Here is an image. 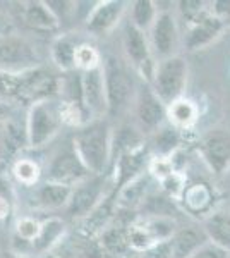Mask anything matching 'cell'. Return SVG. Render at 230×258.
<instances>
[{"label":"cell","instance_id":"obj_1","mask_svg":"<svg viewBox=\"0 0 230 258\" xmlns=\"http://www.w3.org/2000/svg\"><path fill=\"white\" fill-rule=\"evenodd\" d=\"M112 138L114 133L103 119L91 120L74 133L72 147L76 148L91 176L105 174L108 164L112 162Z\"/></svg>","mask_w":230,"mask_h":258},{"label":"cell","instance_id":"obj_2","mask_svg":"<svg viewBox=\"0 0 230 258\" xmlns=\"http://www.w3.org/2000/svg\"><path fill=\"white\" fill-rule=\"evenodd\" d=\"M187 76H189V66L182 55H174L169 59L158 60L151 88L158 95V98L169 107L175 100L182 98V93L187 85Z\"/></svg>","mask_w":230,"mask_h":258},{"label":"cell","instance_id":"obj_3","mask_svg":"<svg viewBox=\"0 0 230 258\" xmlns=\"http://www.w3.org/2000/svg\"><path fill=\"white\" fill-rule=\"evenodd\" d=\"M103 74H105V90H107V103L108 115L115 117L124 112L136 98V86L132 78L125 68L115 57H107L103 62Z\"/></svg>","mask_w":230,"mask_h":258},{"label":"cell","instance_id":"obj_4","mask_svg":"<svg viewBox=\"0 0 230 258\" xmlns=\"http://www.w3.org/2000/svg\"><path fill=\"white\" fill-rule=\"evenodd\" d=\"M64 126L58 112V102L45 100V102L33 103L28 109L26 115V133L28 147L40 148L47 145L53 136Z\"/></svg>","mask_w":230,"mask_h":258},{"label":"cell","instance_id":"obj_5","mask_svg":"<svg viewBox=\"0 0 230 258\" xmlns=\"http://www.w3.org/2000/svg\"><path fill=\"white\" fill-rule=\"evenodd\" d=\"M149 45H151L153 57L158 60L169 59V57L179 55V43H181V35H179L177 16L170 9H158V16L155 19L151 30L148 31Z\"/></svg>","mask_w":230,"mask_h":258},{"label":"cell","instance_id":"obj_6","mask_svg":"<svg viewBox=\"0 0 230 258\" xmlns=\"http://www.w3.org/2000/svg\"><path fill=\"white\" fill-rule=\"evenodd\" d=\"M134 114L137 129L143 135H155L158 129L163 127L167 120V105L158 98L151 85L143 83L137 88L134 98Z\"/></svg>","mask_w":230,"mask_h":258},{"label":"cell","instance_id":"obj_7","mask_svg":"<svg viewBox=\"0 0 230 258\" xmlns=\"http://www.w3.org/2000/svg\"><path fill=\"white\" fill-rule=\"evenodd\" d=\"M35 68H40V59L28 40L11 35L0 38V71L24 73Z\"/></svg>","mask_w":230,"mask_h":258},{"label":"cell","instance_id":"obj_8","mask_svg":"<svg viewBox=\"0 0 230 258\" xmlns=\"http://www.w3.org/2000/svg\"><path fill=\"white\" fill-rule=\"evenodd\" d=\"M88 177H91L90 170L83 164L81 157L78 155L76 148L72 145L60 150L50 162L47 170V181L65 184L70 186V188H76Z\"/></svg>","mask_w":230,"mask_h":258},{"label":"cell","instance_id":"obj_9","mask_svg":"<svg viewBox=\"0 0 230 258\" xmlns=\"http://www.w3.org/2000/svg\"><path fill=\"white\" fill-rule=\"evenodd\" d=\"M199 153L215 176L230 170V129L213 127L199 141Z\"/></svg>","mask_w":230,"mask_h":258},{"label":"cell","instance_id":"obj_10","mask_svg":"<svg viewBox=\"0 0 230 258\" xmlns=\"http://www.w3.org/2000/svg\"><path fill=\"white\" fill-rule=\"evenodd\" d=\"M107 197L105 181L102 176H91L78 184L69 200L67 212L72 219H85L93 212L98 203Z\"/></svg>","mask_w":230,"mask_h":258},{"label":"cell","instance_id":"obj_11","mask_svg":"<svg viewBox=\"0 0 230 258\" xmlns=\"http://www.w3.org/2000/svg\"><path fill=\"white\" fill-rule=\"evenodd\" d=\"M83 76V100H85V109L91 120L103 119L108 114L107 103V90H105V74L103 66L93 71L81 73Z\"/></svg>","mask_w":230,"mask_h":258},{"label":"cell","instance_id":"obj_12","mask_svg":"<svg viewBox=\"0 0 230 258\" xmlns=\"http://www.w3.org/2000/svg\"><path fill=\"white\" fill-rule=\"evenodd\" d=\"M129 4L122 0H105L96 2L91 14L86 19V30L96 36H103L110 33L122 19Z\"/></svg>","mask_w":230,"mask_h":258},{"label":"cell","instance_id":"obj_13","mask_svg":"<svg viewBox=\"0 0 230 258\" xmlns=\"http://www.w3.org/2000/svg\"><path fill=\"white\" fill-rule=\"evenodd\" d=\"M225 23H227V21L221 19L220 16H216L215 12L211 11L206 18L191 24V26L187 28L186 36H184L186 50L194 52V50H201L204 47H208V45H211L213 41L221 35V31L225 30Z\"/></svg>","mask_w":230,"mask_h":258},{"label":"cell","instance_id":"obj_14","mask_svg":"<svg viewBox=\"0 0 230 258\" xmlns=\"http://www.w3.org/2000/svg\"><path fill=\"white\" fill-rule=\"evenodd\" d=\"M146 155H148V148L143 147L134 152H129L120 155L119 159L114 162V193L117 195L120 189L124 188L127 182H131L132 179H136L137 176L144 172V165H146ZM148 167V165H146Z\"/></svg>","mask_w":230,"mask_h":258},{"label":"cell","instance_id":"obj_15","mask_svg":"<svg viewBox=\"0 0 230 258\" xmlns=\"http://www.w3.org/2000/svg\"><path fill=\"white\" fill-rule=\"evenodd\" d=\"M153 184H158V181L146 170L141 176L132 179L131 182H127V184L117 193V207H119V209H127V210L136 209V207H143L146 200L153 195V189H151Z\"/></svg>","mask_w":230,"mask_h":258},{"label":"cell","instance_id":"obj_16","mask_svg":"<svg viewBox=\"0 0 230 258\" xmlns=\"http://www.w3.org/2000/svg\"><path fill=\"white\" fill-rule=\"evenodd\" d=\"M172 243L174 258H189L203 248L206 243H210L203 226H184L175 231V234L170 238Z\"/></svg>","mask_w":230,"mask_h":258},{"label":"cell","instance_id":"obj_17","mask_svg":"<svg viewBox=\"0 0 230 258\" xmlns=\"http://www.w3.org/2000/svg\"><path fill=\"white\" fill-rule=\"evenodd\" d=\"M72 191L74 188H70V186L45 181L43 184H38L35 188L33 205L36 209H43V210H55L60 209V207H67L69 200L72 197Z\"/></svg>","mask_w":230,"mask_h":258},{"label":"cell","instance_id":"obj_18","mask_svg":"<svg viewBox=\"0 0 230 258\" xmlns=\"http://www.w3.org/2000/svg\"><path fill=\"white\" fill-rule=\"evenodd\" d=\"M23 21L31 30L43 33L55 31L60 26L57 16L47 6V2H41V0H31V2L23 4Z\"/></svg>","mask_w":230,"mask_h":258},{"label":"cell","instance_id":"obj_19","mask_svg":"<svg viewBox=\"0 0 230 258\" xmlns=\"http://www.w3.org/2000/svg\"><path fill=\"white\" fill-rule=\"evenodd\" d=\"M203 229L210 243L230 253V212L213 210L203 219Z\"/></svg>","mask_w":230,"mask_h":258},{"label":"cell","instance_id":"obj_20","mask_svg":"<svg viewBox=\"0 0 230 258\" xmlns=\"http://www.w3.org/2000/svg\"><path fill=\"white\" fill-rule=\"evenodd\" d=\"M115 209H119V207H117V195L115 193L107 195V197L98 203V207H96L88 217L83 219V231H85L86 234H96V232L102 234L108 227L110 219L114 217Z\"/></svg>","mask_w":230,"mask_h":258},{"label":"cell","instance_id":"obj_21","mask_svg":"<svg viewBox=\"0 0 230 258\" xmlns=\"http://www.w3.org/2000/svg\"><path fill=\"white\" fill-rule=\"evenodd\" d=\"M78 47H79V43L76 41V38H72L70 35L57 36V38L53 40L52 47H50L52 62L58 69L64 71V73H72V71H76Z\"/></svg>","mask_w":230,"mask_h":258},{"label":"cell","instance_id":"obj_22","mask_svg":"<svg viewBox=\"0 0 230 258\" xmlns=\"http://www.w3.org/2000/svg\"><path fill=\"white\" fill-rule=\"evenodd\" d=\"M181 200L184 209L191 214H210L213 205V191L204 182H194V184L187 186Z\"/></svg>","mask_w":230,"mask_h":258},{"label":"cell","instance_id":"obj_23","mask_svg":"<svg viewBox=\"0 0 230 258\" xmlns=\"http://www.w3.org/2000/svg\"><path fill=\"white\" fill-rule=\"evenodd\" d=\"M146 147L144 135L134 126H122L112 138V164L120 155Z\"/></svg>","mask_w":230,"mask_h":258},{"label":"cell","instance_id":"obj_24","mask_svg":"<svg viewBox=\"0 0 230 258\" xmlns=\"http://www.w3.org/2000/svg\"><path fill=\"white\" fill-rule=\"evenodd\" d=\"M65 232V222L58 217H50L45 222H41V229L38 238L33 243V251L35 255H43L48 253L55 244L60 241V238Z\"/></svg>","mask_w":230,"mask_h":258},{"label":"cell","instance_id":"obj_25","mask_svg":"<svg viewBox=\"0 0 230 258\" xmlns=\"http://www.w3.org/2000/svg\"><path fill=\"white\" fill-rule=\"evenodd\" d=\"M199 117V110L194 102L187 98H179L167 107V120L175 129H187L194 126Z\"/></svg>","mask_w":230,"mask_h":258},{"label":"cell","instance_id":"obj_26","mask_svg":"<svg viewBox=\"0 0 230 258\" xmlns=\"http://www.w3.org/2000/svg\"><path fill=\"white\" fill-rule=\"evenodd\" d=\"M157 16V2H151V0H136V2L131 4V24H134L141 31L148 33L151 30Z\"/></svg>","mask_w":230,"mask_h":258},{"label":"cell","instance_id":"obj_27","mask_svg":"<svg viewBox=\"0 0 230 258\" xmlns=\"http://www.w3.org/2000/svg\"><path fill=\"white\" fill-rule=\"evenodd\" d=\"M102 246L110 256L124 255L129 248V238H127V229L119 226H108L102 232Z\"/></svg>","mask_w":230,"mask_h":258},{"label":"cell","instance_id":"obj_28","mask_svg":"<svg viewBox=\"0 0 230 258\" xmlns=\"http://www.w3.org/2000/svg\"><path fill=\"white\" fill-rule=\"evenodd\" d=\"M155 157H172L179 150V133L174 126H163L153 135L151 143Z\"/></svg>","mask_w":230,"mask_h":258},{"label":"cell","instance_id":"obj_29","mask_svg":"<svg viewBox=\"0 0 230 258\" xmlns=\"http://www.w3.org/2000/svg\"><path fill=\"white\" fill-rule=\"evenodd\" d=\"M12 174L16 181L23 186H38L41 169L33 159H18L12 165Z\"/></svg>","mask_w":230,"mask_h":258},{"label":"cell","instance_id":"obj_30","mask_svg":"<svg viewBox=\"0 0 230 258\" xmlns=\"http://www.w3.org/2000/svg\"><path fill=\"white\" fill-rule=\"evenodd\" d=\"M23 90V73L0 71V100L2 102H19Z\"/></svg>","mask_w":230,"mask_h":258},{"label":"cell","instance_id":"obj_31","mask_svg":"<svg viewBox=\"0 0 230 258\" xmlns=\"http://www.w3.org/2000/svg\"><path fill=\"white\" fill-rule=\"evenodd\" d=\"M143 224L148 229L149 234H151L155 243L170 239L179 229L174 217H148L143 220Z\"/></svg>","mask_w":230,"mask_h":258},{"label":"cell","instance_id":"obj_32","mask_svg":"<svg viewBox=\"0 0 230 258\" xmlns=\"http://www.w3.org/2000/svg\"><path fill=\"white\" fill-rule=\"evenodd\" d=\"M102 53L95 45L90 43H79L76 52V71L79 73H86V71H93L96 68H102Z\"/></svg>","mask_w":230,"mask_h":258},{"label":"cell","instance_id":"obj_33","mask_svg":"<svg viewBox=\"0 0 230 258\" xmlns=\"http://www.w3.org/2000/svg\"><path fill=\"white\" fill-rule=\"evenodd\" d=\"M127 238H129V246L134 251L144 253L146 249H149L155 244V239L148 232V229L144 227L143 222H136L132 226L127 227Z\"/></svg>","mask_w":230,"mask_h":258},{"label":"cell","instance_id":"obj_34","mask_svg":"<svg viewBox=\"0 0 230 258\" xmlns=\"http://www.w3.org/2000/svg\"><path fill=\"white\" fill-rule=\"evenodd\" d=\"M177 6H179V11H181L182 18L186 19L187 28H189L191 24L201 21L203 18H206L213 11V7H206L208 4L199 2V0H186V2H179Z\"/></svg>","mask_w":230,"mask_h":258},{"label":"cell","instance_id":"obj_35","mask_svg":"<svg viewBox=\"0 0 230 258\" xmlns=\"http://www.w3.org/2000/svg\"><path fill=\"white\" fill-rule=\"evenodd\" d=\"M146 170H148L158 182H162L163 179H167L175 172L170 157H151L148 162V169Z\"/></svg>","mask_w":230,"mask_h":258},{"label":"cell","instance_id":"obj_36","mask_svg":"<svg viewBox=\"0 0 230 258\" xmlns=\"http://www.w3.org/2000/svg\"><path fill=\"white\" fill-rule=\"evenodd\" d=\"M162 186V191L170 197L172 200H181L184 191H186V177H184L182 172H174L172 176H169L167 179H163L160 182Z\"/></svg>","mask_w":230,"mask_h":258},{"label":"cell","instance_id":"obj_37","mask_svg":"<svg viewBox=\"0 0 230 258\" xmlns=\"http://www.w3.org/2000/svg\"><path fill=\"white\" fill-rule=\"evenodd\" d=\"M40 229H41L40 220H36L35 217H23L16 222L14 232L24 241L35 243V239L38 238V234H40Z\"/></svg>","mask_w":230,"mask_h":258},{"label":"cell","instance_id":"obj_38","mask_svg":"<svg viewBox=\"0 0 230 258\" xmlns=\"http://www.w3.org/2000/svg\"><path fill=\"white\" fill-rule=\"evenodd\" d=\"M47 6L52 9L60 23L76 16L78 11V2H67V0H47Z\"/></svg>","mask_w":230,"mask_h":258},{"label":"cell","instance_id":"obj_39","mask_svg":"<svg viewBox=\"0 0 230 258\" xmlns=\"http://www.w3.org/2000/svg\"><path fill=\"white\" fill-rule=\"evenodd\" d=\"M143 258H174L172 243H170V239L155 243L151 248L146 249L143 253Z\"/></svg>","mask_w":230,"mask_h":258},{"label":"cell","instance_id":"obj_40","mask_svg":"<svg viewBox=\"0 0 230 258\" xmlns=\"http://www.w3.org/2000/svg\"><path fill=\"white\" fill-rule=\"evenodd\" d=\"M228 255H230L228 251L221 249L220 246H216V244L206 243L203 248H199L198 251L189 258H228Z\"/></svg>","mask_w":230,"mask_h":258},{"label":"cell","instance_id":"obj_41","mask_svg":"<svg viewBox=\"0 0 230 258\" xmlns=\"http://www.w3.org/2000/svg\"><path fill=\"white\" fill-rule=\"evenodd\" d=\"M11 214V203L4 195H0V220H6Z\"/></svg>","mask_w":230,"mask_h":258},{"label":"cell","instance_id":"obj_42","mask_svg":"<svg viewBox=\"0 0 230 258\" xmlns=\"http://www.w3.org/2000/svg\"><path fill=\"white\" fill-rule=\"evenodd\" d=\"M7 112H9V103H7V102H2V100H0V120L6 117Z\"/></svg>","mask_w":230,"mask_h":258},{"label":"cell","instance_id":"obj_43","mask_svg":"<svg viewBox=\"0 0 230 258\" xmlns=\"http://www.w3.org/2000/svg\"><path fill=\"white\" fill-rule=\"evenodd\" d=\"M0 258H33V256H24V255H18V253H14V251H4L2 253V256Z\"/></svg>","mask_w":230,"mask_h":258},{"label":"cell","instance_id":"obj_44","mask_svg":"<svg viewBox=\"0 0 230 258\" xmlns=\"http://www.w3.org/2000/svg\"><path fill=\"white\" fill-rule=\"evenodd\" d=\"M36 258H60V256H57V255H53L52 251H48V253H43V255H40V256H36Z\"/></svg>","mask_w":230,"mask_h":258},{"label":"cell","instance_id":"obj_45","mask_svg":"<svg viewBox=\"0 0 230 258\" xmlns=\"http://www.w3.org/2000/svg\"><path fill=\"white\" fill-rule=\"evenodd\" d=\"M228 258H230V255H228Z\"/></svg>","mask_w":230,"mask_h":258}]
</instances>
